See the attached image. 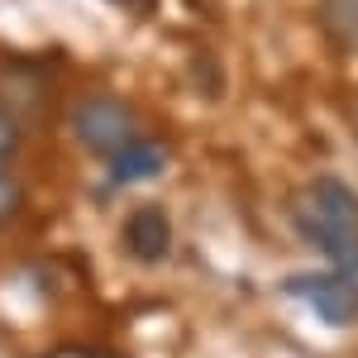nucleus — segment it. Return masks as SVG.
I'll list each match as a JSON object with an SVG mask.
<instances>
[{
  "mask_svg": "<svg viewBox=\"0 0 358 358\" xmlns=\"http://www.w3.org/2000/svg\"><path fill=\"white\" fill-rule=\"evenodd\" d=\"M292 220L310 244L330 258L339 273L358 268V196L339 177H315L310 187L296 192Z\"/></svg>",
  "mask_w": 358,
  "mask_h": 358,
  "instance_id": "obj_1",
  "label": "nucleus"
},
{
  "mask_svg": "<svg viewBox=\"0 0 358 358\" xmlns=\"http://www.w3.org/2000/svg\"><path fill=\"white\" fill-rule=\"evenodd\" d=\"M72 134L82 138V148L110 158L134 138V110L124 101H115V96H86L72 110Z\"/></svg>",
  "mask_w": 358,
  "mask_h": 358,
  "instance_id": "obj_2",
  "label": "nucleus"
},
{
  "mask_svg": "<svg viewBox=\"0 0 358 358\" xmlns=\"http://www.w3.org/2000/svg\"><path fill=\"white\" fill-rule=\"evenodd\" d=\"M287 292L301 306H310L325 325H354L358 320V287L344 273H306L292 277Z\"/></svg>",
  "mask_w": 358,
  "mask_h": 358,
  "instance_id": "obj_3",
  "label": "nucleus"
},
{
  "mask_svg": "<svg viewBox=\"0 0 358 358\" xmlns=\"http://www.w3.org/2000/svg\"><path fill=\"white\" fill-rule=\"evenodd\" d=\"M124 248H129V258H138V263H163L167 248H172V220H167L163 206H138V210H129V220H124Z\"/></svg>",
  "mask_w": 358,
  "mask_h": 358,
  "instance_id": "obj_4",
  "label": "nucleus"
},
{
  "mask_svg": "<svg viewBox=\"0 0 358 358\" xmlns=\"http://www.w3.org/2000/svg\"><path fill=\"white\" fill-rule=\"evenodd\" d=\"M110 163V177H115V187H129V182H143V177H158L167 167V153L153 143V138H129L120 153H110L106 158Z\"/></svg>",
  "mask_w": 358,
  "mask_h": 358,
  "instance_id": "obj_5",
  "label": "nucleus"
},
{
  "mask_svg": "<svg viewBox=\"0 0 358 358\" xmlns=\"http://www.w3.org/2000/svg\"><path fill=\"white\" fill-rule=\"evenodd\" d=\"M320 29L334 48L358 53V0H320Z\"/></svg>",
  "mask_w": 358,
  "mask_h": 358,
  "instance_id": "obj_6",
  "label": "nucleus"
},
{
  "mask_svg": "<svg viewBox=\"0 0 358 358\" xmlns=\"http://www.w3.org/2000/svg\"><path fill=\"white\" fill-rule=\"evenodd\" d=\"M20 201H24L20 182H15V177H5V167H0V224H5L10 215H15V210H20Z\"/></svg>",
  "mask_w": 358,
  "mask_h": 358,
  "instance_id": "obj_7",
  "label": "nucleus"
},
{
  "mask_svg": "<svg viewBox=\"0 0 358 358\" xmlns=\"http://www.w3.org/2000/svg\"><path fill=\"white\" fill-rule=\"evenodd\" d=\"M15 153H20V124H15V120H10V115L0 110V167L10 163V158H15Z\"/></svg>",
  "mask_w": 358,
  "mask_h": 358,
  "instance_id": "obj_8",
  "label": "nucleus"
}]
</instances>
